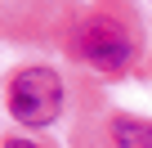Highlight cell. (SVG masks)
Returning <instances> with one entry per match:
<instances>
[{
	"mask_svg": "<svg viewBox=\"0 0 152 148\" xmlns=\"http://www.w3.org/2000/svg\"><path fill=\"white\" fill-rule=\"evenodd\" d=\"M112 144H116V148H152V121L112 117Z\"/></svg>",
	"mask_w": 152,
	"mask_h": 148,
	"instance_id": "3",
	"label": "cell"
},
{
	"mask_svg": "<svg viewBox=\"0 0 152 148\" xmlns=\"http://www.w3.org/2000/svg\"><path fill=\"white\" fill-rule=\"evenodd\" d=\"M72 49H76V58H85V63L99 67V72H121V67H130V58H134L130 32H125L116 18H107V14L85 18L81 32H76V40H72Z\"/></svg>",
	"mask_w": 152,
	"mask_h": 148,
	"instance_id": "2",
	"label": "cell"
},
{
	"mask_svg": "<svg viewBox=\"0 0 152 148\" xmlns=\"http://www.w3.org/2000/svg\"><path fill=\"white\" fill-rule=\"evenodd\" d=\"M9 112L23 126H49L63 112V81L49 67H23L9 81Z\"/></svg>",
	"mask_w": 152,
	"mask_h": 148,
	"instance_id": "1",
	"label": "cell"
},
{
	"mask_svg": "<svg viewBox=\"0 0 152 148\" xmlns=\"http://www.w3.org/2000/svg\"><path fill=\"white\" fill-rule=\"evenodd\" d=\"M5 148H40V144H31V139H9Z\"/></svg>",
	"mask_w": 152,
	"mask_h": 148,
	"instance_id": "4",
	"label": "cell"
}]
</instances>
